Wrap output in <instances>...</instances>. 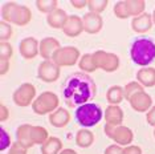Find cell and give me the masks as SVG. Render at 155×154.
<instances>
[{"instance_id": "8d00e7d4", "label": "cell", "mask_w": 155, "mask_h": 154, "mask_svg": "<svg viewBox=\"0 0 155 154\" xmlns=\"http://www.w3.org/2000/svg\"><path fill=\"white\" fill-rule=\"evenodd\" d=\"M146 121H147V124L149 125H151V126H155V106L151 108V109L147 112Z\"/></svg>"}, {"instance_id": "4316f807", "label": "cell", "mask_w": 155, "mask_h": 154, "mask_svg": "<svg viewBox=\"0 0 155 154\" xmlns=\"http://www.w3.org/2000/svg\"><path fill=\"white\" fill-rule=\"evenodd\" d=\"M36 5L38 11L48 13V15L57 9V2L56 0H37Z\"/></svg>"}, {"instance_id": "6da1fadb", "label": "cell", "mask_w": 155, "mask_h": 154, "mask_svg": "<svg viewBox=\"0 0 155 154\" xmlns=\"http://www.w3.org/2000/svg\"><path fill=\"white\" fill-rule=\"evenodd\" d=\"M62 92H64V99L68 106L84 105L96 97L97 86L90 76L84 72H78L66 80Z\"/></svg>"}, {"instance_id": "277c9868", "label": "cell", "mask_w": 155, "mask_h": 154, "mask_svg": "<svg viewBox=\"0 0 155 154\" xmlns=\"http://www.w3.org/2000/svg\"><path fill=\"white\" fill-rule=\"evenodd\" d=\"M2 20L16 25H27L32 20V12L27 5H20L15 2L5 3L2 8Z\"/></svg>"}, {"instance_id": "7c38bea8", "label": "cell", "mask_w": 155, "mask_h": 154, "mask_svg": "<svg viewBox=\"0 0 155 154\" xmlns=\"http://www.w3.org/2000/svg\"><path fill=\"white\" fill-rule=\"evenodd\" d=\"M19 51L25 60H32L40 53V43L35 37H25L20 41Z\"/></svg>"}, {"instance_id": "f35d334b", "label": "cell", "mask_w": 155, "mask_h": 154, "mask_svg": "<svg viewBox=\"0 0 155 154\" xmlns=\"http://www.w3.org/2000/svg\"><path fill=\"white\" fill-rule=\"evenodd\" d=\"M70 4H72L73 7H76V8H84V7H87V0H72L70 2Z\"/></svg>"}, {"instance_id": "52a82bcc", "label": "cell", "mask_w": 155, "mask_h": 154, "mask_svg": "<svg viewBox=\"0 0 155 154\" xmlns=\"http://www.w3.org/2000/svg\"><path fill=\"white\" fill-rule=\"evenodd\" d=\"M105 134L109 138H111L117 145L126 146L133 142L134 134L129 128L118 125V126H111V125H105Z\"/></svg>"}, {"instance_id": "30bf717a", "label": "cell", "mask_w": 155, "mask_h": 154, "mask_svg": "<svg viewBox=\"0 0 155 154\" xmlns=\"http://www.w3.org/2000/svg\"><path fill=\"white\" fill-rule=\"evenodd\" d=\"M36 97V88L35 85L29 82H24L13 92V102L17 106H29L31 104H33V99Z\"/></svg>"}, {"instance_id": "2e32d148", "label": "cell", "mask_w": 155, "mask_h": 154, "mask_svg": "<svg viewBox=\"0 0 155 154\" xmlns=\"http://www.w3.org/2000/svg\"><path fill=\"white\" fill-rule=\"evenodd\" d=\"M62 31L66 36L69 37H77L81 32L84 31V25H82V17L77 16V15H72L68 17L65 25L62 27Z\"/></svg>"}, {"instance_id": "8992f818", "label": "cell", "mask_w": 155, "mask_h": 154, "mask_svg": "<svg viewBox=\"0 0 155 154\" xmlns=\"http://www.w3.org/2000/svg\"><path fill=\"white\" fill-rule=\"evenodd\" d=\"M58 97L53 92H47L41 93L32 104V109L36 114H47V113H53L56 109H58Z\"/></svg>"}, {"instance_id": "44dd1931", "label": "cell", "mask_w": 155, "mask_h": 154, "mask_svg": "<svg viewBox=\"0 0 155 154\" xmlns=\"http://www.w3.org/2000/svg\"><path fill=\"white\" fill-rule=\"evenodd\" d=\"M68 15H66V12L64 9H60L57 8L56 11H53L52 13H49L48 17H47V23L48 25H51L52 28H56V29H58V28H62L65 25L66 20H68Z\"/></svg>"}, {"instance_id": "4dcf8cb0", "label": "cell", "mask_w": 155, "mask_h": 154, "mask_svg": "<svg viewBox=\"0 0 155 154\" xmlns=\"http://www.w3.org/2000/svg\"><path fill=\"white\" fill-rule=\"evenodd\" d=\"M12 45L7 41L0 43V60H9L12 56Z\"/></svg>"}, {"instance_id": "e575fe53", "label": "cell", "mask_w": 155, "mask_h": 154, "mask_svg": "<svg viewBox=\"0 0 155 154\" xmlns=\"http://www.w3.org/2000/svg\"><path fill=\"white\" fill-rule=\"evenodd\" d=\"M122 154H142V149L137 145H129L122 149Z\"/></svg>"}, {"instance_id": "d4e9b609", "label": "cell", "mask_w": 155, "mask_h": 154, "mask_svg": "<svg viewBox=\"0 0 155 154\" xmlns=\"http://www.w3.org/2000/svg\"><path fill=\"white\" fill-rule=\"evenodd\" d=\"M78 66H80V69L81 71H84V72H94V71H97V65H96V62H94V59H93V53H86V55H84L80 59V61H78Z\"/></svg>"}, {"instance_id": "7a4b0ae2", "label": "cell", "mask_w": 155, "mask_h": 154, "mask_svg": "<svg viewBox=\"0 0 155 154\" xmlns=\"http://www.w3.org/2000/svg\"><path fill=\"white\" fill-rule=\"evenodd\" d=\"M49 138L48 130L43 126H35L31 124H23L16 129V139L24 148H32L33 145H43Z\"/></svg>"}, {"instance_id": "ab89813d", "label": "cell", "mask_w": 155, "mask_h": 154, "mask_svg": "<svg viewBox=\"0 0 155 154\" xmlns=\"http://www.w3.org/2000/svg\"><path fill=\"white\" fill-rule=\"evenodd\" d=\"M0 64H2V71H0V73L5 75V73L9 71V60H0Z\"/></svg>"}, {"instance_id": "5b68a950", "label": "cell", "mask_w": 155, "mask_h": 154, "mask_svg": "<svg viewBox=\"0 0 155 154\" xmlns=\"http://www.w3.org/2000/svg\"><path fill=\"white\" fill-rule=\"evenodd\" d=\"M104 117V112L97 104L87 102L80 105L76 109V121L84 128H91L97 125Z\"/></svg>"}, {"instance_id": "7bdbcfd3", "label": "cell", "mask_w": 155, "mask_h": 154, "mask_svg": "<svg viewBox=\"0 0 155 154\" xmlns=\"http://www.w3.org/2000/svg\"><path fill=\"white\" fill-rule=\"evenodd\" d=\"M154 137H155V130H154Z\"/></svg>"}, {"instance_id": "f1b7e54d", "label": "cell", "mask_w": 155, "mask_h": 154, "mask_svg": "<svg viewBox=\"0 0 155 154\" xmlns=\"http://www.w3.org/2000/svg\"><path fill=\"white\" fill-rule=\"evenodd\" d=\"M123 89H125V99L127 100V101L131 99L134 94H137V93H139V92H143V86L140 85L138 81L129 82Z\"/></svg>"}, {"instance_id": "8fae6325", "label": "cell", "mask_w": 155, "mask_h": 154, "mask_svg": "<svg viewBox=\"0 0 155 154\" xmlns=\"http://www.w3.org/2000/svg\"><path fill=\"white\" fill-rule=\"evenodd\" d=\"M37 76L45 82H54L60 77V66L52 60H44L38 65Z\"/></svg>"}, {"instance_id": "e0dca14e", "label": "cell", "mask_w": 155, "mask_h": 154, "mask_svg": "<svg viewBox=\"0 0 155 154\" xmlns=\"http://www.w3.org/2000/svg\"><path fill=\"white\" fill-rule=\"evenodd\" d=\"M123 121V112L118 105H109L105 109V125L118 126Z\"/></svg>"}, {"instance_id": "b9f144b4", "label": "cell", "mask_w": 155, "mask_h": 154, "mask_svg": "<svg viewBox=\"0 0 155 154\" xmlns=\"http://www.w3.org/2000/svg\"><path fill=\"white\" fill-rule=\"evenodd\" d=\"M153 22L155 23V11H154V13H153Z\"/></svg>"}, {"instance_id": "836d02e7", "label": "cell", "mask_w": 155, "mask_h": 154, "mask_svg": "<svg viewBox=\"0 0 155 154\" xmlns=\"http://www.w3.org/2000/svg\"><path fill=\"white\" fill-rule=\"evenodd\" d=\"M8 154H27V148H24L23 145L16 142L13 145H11V149H9Z\"/></svg>"}, {"instance_id": "484cf974", "label": "cell", "mask_w": 155, "mask_h": 154, "mask_svg": "<svg viewBox=\"0 0 155 154\" xmlns=\"http://www.w3.org/2000/svg\"><path fill=\"white\" fill-rule=\"evenodd\" d=\"M126 4H127L130 16H133V17L142 15L144 8H146V3L143 0H126Z\"/></svg>"}, {"instance_id": "74e56055", "label": "cell", "mask_w": 155, "mask_h": 154, "mask_svg": "<svg viewBox=\"0 0 155 154\" xmlns=\"http://www.w3.org/2000/svg\"><path fill=\"white\" fill-rule=\"evenodd\" d=\"M8 117H9V110L7 109V106L4 104H2L0 105V121L4 122Z\"/></svg>"}, {"instance_id": "ac0fdd59", "label": "cell", "mask_w": 155, "mask_h": 154, "mask_svg": "<svg viewBox=\"0 0 155 154\" xmlns=\"http://www.w3.org/2000/svg\"><path fill=\"white\" fill-rule=\"evenodd\" d=\"M153 16L149 15V13H142V15L137 16L133 19L131 22V27L135 32L138 33H144L147 31L151 29L153 27Z\"/></svg>"}, {"instance_id": "603a6c76", "label": "cell", "mask_w": 155, "mask_h": 154, "mask_svg": "<svg viewBox=\"0 0 155 154\" xmlns=\"http://www.w3.org/2000/svg\"><path fill=\"white\" fill-rule=\"evenodd\" d=\"M125 99V89L119 85H114L111 88H109L106 93V100L110 105H118L122 102V100Z\"/></svg>"}, {"instance_id": "9c48e42d", "label": "cell", "mask_w": 155, "mask_h": 154, "mask_svg": "<svg viewBox=\"0 0 155 154\" xmlns=\"http://www.w3.org/2000/svg\"><path fill=\"white\" fill-rule=\"evenodd\" d=\"M80 59V51L76 47H62L56 52L52 61L58 66H72Z\"/></svg>"}, {"instance_id": "3957f363", "label": "cell", "mask_w": 155, "mask_h": 154, "mask_svg": "<svg viewBox=\"0 0 155 154\" xmlns=\"http://www.w3.org/2000/svg\"><path fill=\"white\" fill-rule=\"evenodd\" d=\"M130 56L137 65H140L144 68L155 60V43L147 37L137 38L131 44Z\"/></svg>"}, {"instance_id": "1f68e13d", "label": "cell", "mask_w": 155, "mask_h": 154, "mask_svg": "<svg viewBox=\"0 0 155 154\" xmlns=\"http://www.w3.org/2000/svg\"><path fill=\"white\" fill-rule=\"evenodd\" d=\"M12 36V27L9 23H5L2 20V23H0V38H2V41H5L8 40L9 37Z\"/></svg>"}, {"instance_id": "5bb4252c", "label": "cell", "mask_w": 155, "mask_h": 154, "mask_svg": "<svg viewBox=\"0 0 155 154\" xmlns=\"http://www.w3.org/2000/svg\"><path fill=\"white\" fill-rule=\"evenodd\" d=\"M129 102L135 112L143 113V112H147L151 108V105H153V99L143 90V92L134 94L131 99L129 100Z\"/></svg>"}, {"instance_id": "60d3db41", "label": "cell", "mask_w": 155, "mask_h": 154, "mask_svg": "<svg viewBox=\"0 0 155 154\" xmlns=\"http://www.w3.org/2000/svg\"><path fill=\"white\" fill-rule=\"evenodd\" d=\"M60 154H77V153L72 149H62L61 152H60Z\"/></svg>"}, {"instance_id": "ffe728a7", "label": "cell", "mask_w": 155, "mask_h": 154, "mask_svg": "<svg viewBox=\"0 0 155 154\" xmlns=\"http://www.w3.org/2000/svg\"><path fill=\"white\" fill-rule=\"evenodd\" d=\"M137 81H138L142 86H147V88H151V86L155 85V68H151V66H144V68L139 69L138 73H137Z\"/></svg>"}, {"instance_id": "f546056e", "label": "cell", "mask_w": 155, "mask_h": 154, "mask_svg": "<svg viewBox=\"0 0 155 154\" xmlns=\"http://www.w3.org/2000/svg\"><path fill=\"white\" fill-rule=\"evenodd\" d=\"M114 15L118 17V19H127L130 17V12L127 8V4L126 2H118L114 7Z\"/></svg>"}, {"instance_id": "ba28073f", "label": "cell", "mask_w": 155, "mask_h": 154, "mask_svg": "<svg viewBox=\"0 0 155 154\" xmlns=\"http://www.w3.org/2000/svg\"><path fill=\"white\" fill-rule=\"evenodd\" d=\"M93 59L96 62L97 68L102 69L105 72H114L119 66V59L117 55L110 53V52L105 51H96L93 53Z\"/></svg>"}, {"instance_id": "d6a6232c", "label": "cell", "mask_w": 155, "mask_h": 154, "mask_svg": "<svg viewBox=\"0 0 155 154\" xmlns=\"http://www.w3.org/2000/svg\"><path fill=\"white\" fill-rule=\"evenodd\" d=\"M0 133H2V142H0V150H5L7 148H9L11 145V137L9 134L7 133L4 129H0Z\"/></svg>"}, {"instance_id": "9a60e30c", "label": "cell", "mask_w": 155, "mask_h": 154, "mask_svg": "<svg viewBox=\"0 0 155 154\" xmlns=\"http://www.w3.org/2000/svg\"><path fill=\"white\" fill-rule=\"evenodd\" d=\"M60 43L54 37H45L40 41V55L44 60H52L53 55L60 49Z\"/></svg>"}, {"instance_id": "d590c367", "label": "cell", "mask_w": 155, "mask_h": 154, "mask_svg": "<svg viewBox=\"0 0 155 154\" xmlns=\"http://www.w3.org/2000/svg\"><path fill=\"white\" fill-rule=\"evenodd\" d=\"M122 149L121 145H110L105 150V154H122Z\"/></svg>"}, {"instance_id": "4fadbf2b", "label": "cell", "mask_w": 155, "mask_h": 154, "mask_svg": "<svg viewBox=\"0 0 155 154\" xmlns=\"http://www.w3.org/2000/svg\"><path fill=\"white\" fill-rule=\"evenodd\" d=\"M82 25H84V31L90 35L98 33L102 29L104 25V20L100 15L93 12H87L82 16Z\"/></svg>"}, {"instance_id": "83f0119b", "label": "cell", "mask_w": 155, "mask_h": 154, "mask_svg": "<svg viewBox=\"0 0 155 154\" xmlns=\"http://www.w3.org/2000/svg\"><path fill=\"white\" fill-rule=\"evenodd\" d=\"M107 4V0H87V8L90 9V12L97 13V15H100L102 11H105Z\"/></svg>"}, {"instance_id": "7402d4cb", "label": "cell", "mask_w": 155, "mask_h": 154, "mask_svg": "<svg viewBox=\"0 0 155 154\" xmlns=\"http://www.w3.org/2000/svg\"><path fill=\"white\" fill-rule=\"evenodd\" d=\"M62 150V142L57 137H49L41 145V154H60Z\"/></svg>"}, {"instance_id": "d6986e66", "label": "cell", "mask_w": 155, "mask_h": 154, "mask_svg": "<svg viewBox=\"0 0 155 154\" xmlns=\"http://www.w3.org/2000/svg\"><path fill=\"white\" fill-rule=\"evenodd\" d=\"M69 121H70V114L64 108H58L53 113L49 114V122L54 128H64L69 124Z\"/></svg>"}, {"instance_id": "cb8c5ba5", "label": "cell", "mask_w": 155, "mask_h": 154, "mask_svg": "<svg viewBox=\"0 0 155 154\" xmlns=\"http://www.w3.org/2000/svg\"><path fill=\"white\" fill-rule=\"evenodd\" d=\"M94 142V134L87 129H81V130L77 132L76 136V143L80 148H89V146L93 145Z\"/></svg>"}]
</instances>
